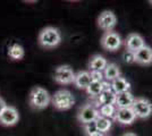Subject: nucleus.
<instances>
[{"instance_id": "1", "label": "nucleus", "mask_w": 152, "mask_h": 136, "mask_svg": "<svg viewBox=\"0 0 152 136\" xmlns=\"http://www.w3.org/2000/svg\"><path fill=\"white\" fill-rule=\"evenodd\" d=\"M38 41L43 49H55L61 43V33L57 27L47 26L40 31Z\"/></svg>"}, {"instance_id": "2", "label": "nucleus", "mask_w": 152, "mask_h": 136, "mask_svg": "<svg viewBox=\"0 0 152 136\" xmlns=\"http://www.w3.org/2000/svg\"><path fill=\"white\" fill-rule=\"evenodd\" d=\"M51 102V95L48 91L41 87L35 86L33 87L28 95V103L30 107L34 110H43Z\"/></svg>"}, {"instance_id": "3", "label": "nucleus", "mask_w": 152, "mask_h": 136, "mask_svg": "<svg viewBox=\"0 0 152 136\" xmlns=\"http://www.w3.org/2000/svg\"><path fill=\"white\" fill-rule=\"evenodd\" d=\"M51 103L56 110L65 111L69 110L75 104V97L69 90L61 89L55 92V94L51 97Z\"/></svg>"}, {"instance_id": "4", "label": "nucleus", "mask_w": 152, "mask_h": 136, "mask_svg": "<svg viewBox=\"0 0 152 136\" xmlns=\"http://www.w3.org/2000/svg\"><path fill=\"white\" fill-rule=\"evenodd\" d=\"M100 43H101V47L104 50L115 52L121 47L123 40H121V35L116 31H109V32H104L102 34Z\"/></svg>"}, {"instance_id": "5", "label": "nucleus", "mask_w": 152, "mask_h": 136, "mask_svg": "<svg viewBox=\"0 0 152 136\" xmlns=\"http://www.w3.org/2000/svg\"><path fill=\"white\" fill-rule=\"evenodd\" d=\"M53 79L60 85L73 84L75 79V73L69 65H60L55 69Z\"/></svg>"}, {"instance_id": "6", "label": "nucleus", "mask_w": 152, "mask_h": 136, "mask_svg": "<svg viewBox=\"0 0 152 136\" xmlns=\"http://www.w3.org/2000/svg\"><path fill=\"white\" fill-rule=\"evenodd\" d=\"M132 109L139 119H146L152 115V103L146 97H135Z\"/></svg>"}, {"instance_id": "7", "label": "nucleus", "mask_w": 152, "mask_h": 136, "mask_svg": "<svg viewBox=\"0 0 152 136\" xmlns=\"http://www.w3.org/2000/svg\"><path fill=\"white\" fill-rule=\"evenodd\" d=\"M98 117H99V110L91 103L82 105L77 112V119L82 125L89 124L91 121H95V119Z\"/></svg>"}, {"instance_id": "8", "label": "nucleus", "mask_w": 152, "mask_h": 136, "mask_svg": "<svg viewBox=\"0 0 152 136\" xmlns=\"http://www.w3.org/2000/svg\"><path fill=\"white\" fill-rule=\"evenodd\" d=\"M117 25V17L111 10H103L98 17V26L104 32L114 31Z\"/></svg>"}, {"instance_id": "9", "label": "nucleus", "mask_w": 152, "mask_h": 136, "mask_svg": "<svg viewBox=\"0 0 152 136\" xmlns=\"http://www.w3.org/2000/svg\"><path fill=\"white\" fill-rule=\"evenodd\" d=\"M19 120V113L18 110L13 107V105H7L6 108L2 110V112L0 113V124L10 127L14 126L18 123Z\"/></svg>"}, {"instance_id": "10", "label": "nucleus", "mask_w": 152, "mask_h": 136, "mask_svg": "<svg viewBox=\"0 0 152 136\" xmlns=\"http://www.w3.org/2000/svg\"><path fill=\"white\" fill-rule=\"evenodd\" d=\"M124 45L126 48V50L128 51L135 52L139 49H141L142 47L145 45L144 39L143 36L139 34V33H129L126 36V39L124 40Z\"/></svg>"}, {"instance_id": "11", "label": "nucleus", "mask_w": 152, "mask_h": 136, "mask_svg": "<svg viewBox=\"0 0 152 136\" xmlns=\"http://www.w3.org/2000/svg\"><path fill=\"white\" fill-rule=\"evenodd\" d=\"M136 116L134 113L132 108H126V109H117L116 115L114 117V120L121 124L123 126H128L132 125L135 121Z\"/></svg>"}, {"instance_id": "12", "label": "nucleus", "mask_w": 152, "mask_h": 136, "mask_svg": "<svg viewBox=\"0 0 152 136\" xmlns=\"http://www.w3.org/2000/svg\"><path fill=\"white\" fill-rule=\"evenodd\" d=\"M135 64L141 66H150L152 65V48L149 45H144L137 51L134 52Z\"/></svg>"}, {"instance_id": "13", "label": "nucleus", "mask_w": 152, "mask_h": 136, "mask_svg": "<svg viewBox=\"0 0 152 136\" xmlns=\"http://www.w3.org/2000/svg\"><path fill=\"white\" fill-rule=\"evenodd\" d=\"M134 101H135V97L131 91L128 92H124L121 94H117L116 97V103L115 107L117 109H126V108H132Z\"/></svg>"}, {"instance_id": "14", "label": "nucleus", "mask_w": 152, "mask_h": 136, "mask_svg": "<svg viewBox=\"0 0 152 136\" xmlns=\"http://www.w3.org/2000/svg\"><path fill=\"white\" fill-rule=\"evenodd\" d=\"M116 97H117V94L111 90V87L109 85L108 87L104 89V91L101 94L96 97V102L100 107H102V105H115Z\"/></svg>"}, {"instance_id": "15", "label": "nucleus", "mask_w": 152, "mask_h": 136, "mask_svg": "<svg viewBox=\"0 0 152 136\" xmlns=\"http://www.w3.org/2000/svg\"><path fill=\"white\" fill-rule=\"evenodd\" d=\"M92 82V78L90 75V71H80L75 74V79H74V85L80 90H86L89 85Z\"/></svg>"}, {"instance_id": "16", "label": "nucleus", "mask_w": 152, "mask_h": 136, "mask_svg": "<svg viewBox=\"0 0 152 136\" xmlns=\"http://www.w3.org/2000/svg\"><path fill=\"white\" fill-rule=\"evenodd\" d=\"M108 61L101 55H93L89 61V69L90 71H102L107 67Z\"/></svg>"}, {"instance_id": "17", "label": "nucleus", "mask_w": 152, "mask_h": 136, "mask_svg": "<svg viewBox=\"0 0 152 136\" xmlns=\"http://www.w3.org/2000/svg\"><path fill=\"white\" fill-rule=\"evenodd\" d=\"M121 69L118 65H116L115 63H108L107 67L103 71V77L108 83H111L116 78L121 77Z\"/></svg>"}, {"instance_id": "18", "label": "nucleus", "mask_w": 152, "mask_h": 136, "mask_svg": "<svg viewBox=\"0 0 152 136\" xmlns=\"http://www.w3.org/2000/svg\"><path fill=\"white\" fill-rule=\"evenodd\" d=\"M110 87L116 94H121L124 92H128L131 90V83L124 77H118L110 83Z\"/></svg>"}, {"instance_id": "19", "label": "nucleus", "mask_w": 152, "mask_h": 136, "mask_svg": "<svg viewBox=\"0 0 152 136\" xmlns=\"http://www.w3.org/2000/svg\"><path fill=\"white\" fill-rule=\"evenodd\" d=\"M109 85H110V83L103 82V81L102 82H91V84L85 91L91 97H98Z\"/></svg>"}, {"instance_id": "20", "label": "nucleus", "mask_w": 152, "mask_h": 136, "mask_svg": "<svg viewBox=\"0 0 152 136\" xmlns=\"http://www.w3.org/2000/svg\"><path fill=\"white\" fill-rule=\"evenodd\" d=\"M8 56L12 60H22L25 56V50L18 43H13L8 48Z\"/></svg>"}, {"instance_id": "21", "label": "nucleus", "mask_w": 152, "mask_h": 136, "mask_svg": "<svg viewBox=\"0 0 152 136\" xmlns=\"http://www.w3.org/2000/svg\"><path fill=\"white\" fill-rule=\"evenodd\" d=\"M95 125H96L98 132H100L102 134H106V133L109 132V129L111 128L113 123H111V119H108V118L99 116L95 119Z\"/></svg>"}, {"instance_id": "22", "label": "nucleus", "mask_w": 152, "mask_h": 136, "mask_svg": "<svg viewBox=\"0 0 152 136\" xmlns=\"http://www.w3.org/2000/svg\"><path fill=\"white\" fill-rule=\"evenodd\" d=\"M98 110H99V116L108 118V119H114L117 108L115 105H102Z\"/></svg>"}, {"instance_id": "23", "label": "nucleus", "mask_w": 152, "mask_h": 136, "mask_svg": "<svg viewBox=\"0 0 152 136\" xmlns=\"http://www.w3.org/2000/svg\"><path fill=\"white\" fill-rule=\"evenodd\" d=\"M84 126V133L86 136H90L92 134H94L98 132V128H96V125H95V121H91L89 124H85L83 125Z\"/></svg>"}, {"instance_id": "24", "label": "nucleus", "mask_w": 152, "mask_h": 136, "mask_svg": "<svg viewBox=\"0 0 152 136\" xmlns=\"http://www.w3.org/2000/svg\"><path fill=\"white\" fill-rule=\"evenodd\" d=\"M123 59L126 64H134L135 63V57H134V52L125 50L123 53Z\"/></svg>"}, {"instance_id": "25", "label": "nucleus", "mask_w": 152, "mask_h": 136, "mask_svg": "<svg viewBox=\"0 0 152 136\" xmlns=\"http://www.w3.org/2000/svg\"><path fill=\"white\" fill-rule=\"evenodd\" d=\"M90 75L92 78V82H102L104 79L102 71H90Z\"/></svg>"}, {"instance_id": "26", "label": "nucleus", "mask_w": 152, "mask_h": 136, "mask_svg": "<svg viewBox=\"0 0 152 136\" xmlns=\"http://www.w3.org/2000/svg\"><path fill=\"white\" fill-rule=\"evenodd\" d=\"M7 107V103H6V101L2 99V97H0V113L2 112V110L5 109Z\"/></svg>"}, {"instance_id": "27", "label": "nucleus", "mask_w": 152, "mask_h": 136, "mask_svg": "<svg viewBox=\"0 0 152 136\" xmlns=\"http://www.w3.org/2000/svg\"><path fill=\"white\" fill-rule=\"evenodd\" d=\"M123 136H137L135 133H132V132H127V133H125Z\"/></svg>"}, {"instance_id": "28", "label": "nucleus", "mask_w": 152, "mask_h": 136, "mask_svg": "<svg viewBox=\"0 0 152 136\" xmlns=\"http://www.w3.org/2000/svg\"><path fill=\"white\" fill-rule=\"evenodd\" d=\"M90 136H104V134H102L100 132H96V133H94V134H92V135H90Z\"/></svg>"}, {"instance_id": "29", "label": "nucleus", "mask_w": 152, "mask_h": 136, "mask_svg": "<svg viewBox=\"0 0 152 136\" xmlns=\"http://www.w3.org/2000/svg\"><path fill=\"white\" fill-rule=\"evenodd\" d=\"M149 2H150V4H151V5H152V0H151V1H149Z\"/></svg>"}]
</instances>
